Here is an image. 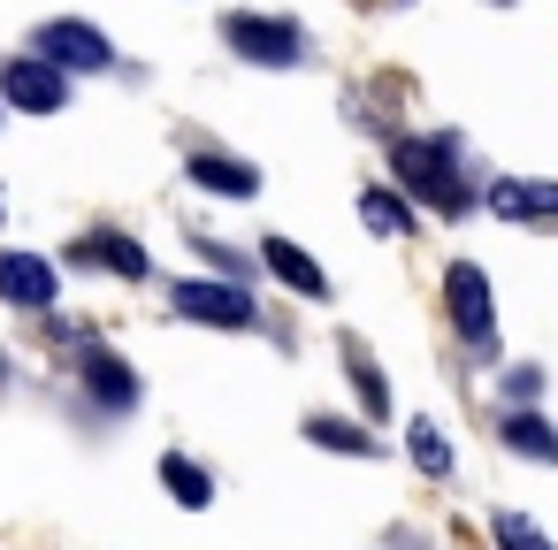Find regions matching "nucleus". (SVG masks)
<instances>
[{
  "label": "nucleus",
  "mask_w": 558,
  "mask_h": 550,
  "mask_svg": "<svg viewBox=\"0 0 558 550\" xmlns=\"http://www.w3.org/2000/svg\"><path fill=\"white\" fill-rule=\"evenodd\" d=\"M497 9H512V0H497Z\"/></svg>",
  "instance_id": "nucleus-21"
},
{
  "label": "nucleus",
  "mask_w": 558,
  "mask_h": 550,
  "mask_svg": "<svg viewBox=\"0 0 558 550\" xmlns=\"http://www.w3.org/2000/svg\"><path fill=\"white\" fill-rule=\"evenodd\" d=\"M360 222H367L375 237H413V207H405L398 192H360Z\"/></svg>",
  "instance_id": "nucleus-17"
},
{
  "label": "nucleus",
  "mask_w": 558,
  "mask_h": 550,
  "mask_svg": "<svg viewBox=\"0 0 558 550\" xmlns=\"http://www.w3.org/2000/svg\"><path fill=\"white\" fill-rule=\"evenodd\" d=\"M169 306L184 321H199V329H253L260 321V306H253L245 283H199V276H184V283H169Z\"/></svg>",
  "instance_id": "nucleus-3"
},
{
  "label": "nucleus",
  "mask_w": 558,
  "mask_h": 550,
  "mask_svg": "<svg viewBox=\"0 0 558 550\" xmlns=\"http://www.w3.org/2000/svg\"><path fill=\"white\" fill-rule=\"evenodd\" d=\"M405 451H413L421 474H451V443L436 436V420H413V428H405Z\"/></svg>",
  "instance_id": "nucleus-18"
},
{
  "label": "nucleus",
  "mask_w": 558,
  "mask_h": 550,
  "mask_svg": "<svg viewBox=\"0 0 558 550\" xmlns=\"http://www.w3.org/2000/svg\"><path fill=\"white\" fill-rule=\"evenodd\" d=\"M184 176H192L199 192H215V199H253V192H260V169H253V161H230V154H192Z\"/></svg>",
  "instance_id": "nucleus-10"
},
{
  "label": "nucleus",
  "mask_w": 558,
  "mask_h": 550,
  "mask_svg": "<svg viewBox=\"0 0 558 550\" xmlns=\"http://www.w3.org/2000/svg\"><path fill=\"white\" fill-rule=\"evenodd\" d=\"M77 367H85V390H93L108 413H131V405H138V375H131V359H123V352L85 344V359H77Z\"/></svg>",
  "instance_id": "nucleus-9"
},
{
  "label": "nucleus",
  "mask_w": 558,
  "mask_h": 550,
  "mask_svg": "<svg viewBox=\"0 0 558 550\" xmlns=\"http://www.w3.org/2000/svg\"><path fill=\"white\" fill-rule=\"evenodd\" d=\"M489 535H497V550H550V535H543L527 512H497V520H489Z\"/></svg>",
  "instance_id": "nucleus-19"
},
{
  "label": "nucleus",
  "mask_w": 558,
  "mask_h": 550,
  "mask_svg": "<svg viewBox=\"0 0 558 550\" xmlns=\"http://www.w3.org/2000/svg\"><path fill=\"white\" fill-rule=\"evenodd\" d=\"M497 443H505V451H520V459H543V466H558V428H550L543 413H527V405H512V413L497 420Z\"/></svg>",
  "instance_id": "nucleus-12"
},
{
  "label": "nucleus",
  "mask_w": 558,
  "mask_h": 550,
  "mask_svg": "<svg viewBox=\"0 0 558 550\" xmlns=\"http://www.w3.org/2000/svg\"><path fill=\"white\" fill-rule=\"evenodd\" d=\"M222 47L260 62V70H299L306 62V32L283 16H222Z\"/></svg>",
  "instance_id": "nucleus-2"
},
{
  "label": "nucleus",
  "mask_w": 558,
  "mask_h": 550,
  "mask_svg": "<svg viewBox=\"0 0 558 550\" xmlns=\"http://www.w3.org/2000/svg\"><path fill=\"white\" fill-rule=\"evenodd\" d=\"M505 390H512V398H520V405H527V398H535V390H543V375H535V367H512V382H505Z\"/></svg>",
  "instance_id": "nucleus-20"
},
{
  "label": "nucleus",
  "mask_w": 558,
  "mask_h": 550,
  "mask_svg": "<svg viewBox=\"0 0 558 550\" xmlns=\"http://www.w3.org/2000/svg\"><path fill=\"white\" fill-rule=\"evenodd\" d=\"M39 54H47L54 70H108V62H116L108 32H93V24H77V16L39 24Z\"/></svg>",
  "instance_id": "nucleus-6"
},
{
  "label": "nucleus",
  "mask_w": 558,
  "mask_h": 550,
  "mask_svg": "<svg viewBox=\"0 0 558 550\" xmlns=\"http://www.w3.org/2000/svg\"><path fill=\"white\" fill-rule=\"evenodd\" d=\"M260 260H268V276H276V283H291L299 298H329V276H322V260H306L291 237H260Z\"/></svg>",
  "instance_id": "nucleus-11"
},
{
  "label": "nucleus",
  "mask_w": 558,
  "mask_h": 550,
  "mask_svg": "<svg viewBox=\"0 0 558 550\" xmlns=\"http://www.w3.org/2000/svg\"><path fill=\"white\" fill-rule=\"evenodd\" d=\"M344 375H352V390H360V405H367V413L383 420V413H390V382L375 375V359H367V344H360V337H344Z\"/></svg>",
  "instance_id": "nucleus-15"
},
{
  "label": "nucleus",
  "mask_w": 558,
  "mask_h": 550,
  "mask_svg": "<svg viewBox=\"0 0 558 550\" xmlns=\"http://www.w3.org/2000/svg\"><path fill=\"white\" fill-rule=\"evenodd\" d=\"M390 169H398V184L421 199V207H436V215H466L474 207V192L459 184V146L436 131V138H398L390 146Z\"/></svg>",
  "instance_id": "nucleus-1"
},
{
  "label": "nucleus",
  "mask_w": 558,
  "mask_h": 550,
  "mask_svg": "<svg viewBox=\"0 0 558 550\" xmlns=\"http://www.w3.org/2000/svg\"><path fill=\"white\" fill-rule=\"evenodd\" d=\"M444 306H451V329L466 344H489L497 337V314H489V276L474 260H451L444 268Z\"/></svg>",
  "instance_id": "nucleus-4"
},
{
  "label": "nucleus",
  "mask_w": 558,
  "mask_h": 550,
  "mask_svg": "<svg viewBox=\"0 0 558 550\" xmlns=\"http://www.w3.org/2000/svg\"><path fill=\"white\" fill-rule=\"evenodd\" d=\"M161 489H169L184 512H207V504H215V474H207L199 459H184V451H169V459H161Z\"/></svg>",
  "instance_id": "nucleus-14"
},
{
  "label": "nucleus",
  "mask_w": 558,
  "mask_h": 550,
  "mask_svg": "<svg viewBox=\"0 0 558 550\" xmlns=\"http://www.w3.org/2000/svg\"><path fill=\"white\" fill-rule=\"evenodd\" d=\"M0 100L24 108V115H54L70 100V70H54L47 54L39 62H9V70H0Z\"/></svg>",
  "instance_id": "nucleus-5"
},
{
  "label": "nucleus",
  "mask_w": 558,
  "mask_h": 550,
  "mask_svg": "<svg viewBox=\"0 0 558 550\" xmlns=\"http://www.w3.org/2000/svg\"><path fill=\"white\" fill-rule=\"evenodd\" d=\"M306 443H322V451H352V459H375V436L352 428V420H337V413H306Z\"/></svg>",
  "instance_id": "nucleus-16"
},
{
  "label": "nucleus",
  "mask_w": 558,
  "mask_h": 550,
  "mask_svg": "<svg viewBox=\"0 0 558 550\" xmlns=\"http://www.w3.org/2000/svg\"><path fill=\"white\" fill-rule=\"evenodd\" d=\"M77 260H93V268H116V276H131V283L154 268V260H146V253H138L123 230H93V237H77Z\"/></svg>",
  "instance_id": "nucleus-13"
},
{
  "label": "nucleus",
  "mask_w": 558,
  "mask_h": 550,
  "mask_svg": "<svg viewBox=\"0 0 558 550\" xmlns=\"http://www.w3.org/2000/svg\"><path fill=\"white\" fill-rule=\"evenodd\" d=\"M54 260H39V253H0V298H9V306H54Z\"/></svg>",
  "instance_id": "nucleus-8"
},
{
  "label": "nucleus",
  "mask_w": 558,
  "mask_h": 550,
  "mask_svg": "<svg viewBox=\"0 0 558 550\" xmlns=\"http://www.w3.org/2000/svg\"><path fill=\"white\" fill-rule=\"evenodd\" d=\"M482 199L505 222H558V176H497Z\"/></svg>",
  "instance_id": "nucleus-7"
}]
</instances>
